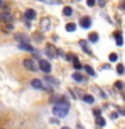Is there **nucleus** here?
Instances as JSON below:
<instances>
[{
  "label": "nucleus",
  "mask_w": 125,
  "mask_h": 129,
  "mask_svg": "<svg viewBox=\"0 0 125 129\" xmlns=\"http://www.w3.org/2000/svg\"><path fill=\"white\" fill-rule=\"evenodd\" d=\"M69 109H70V105H69V102L65 101V98H63V100H60L59 102H56L54 105L52 113H54L55 116H58V117H65V116H67Z\"/></svg>",
  "instance_id": "f257e3e1"
},
{
  "label": "nucleus",
  "mask_w": 125,
  "mask_h": 129,
  "mask_svg": "<svg viewBox=\"0 0 125 129\" xmlns=\"http://www.w3.org/2000/svg\"><path fill=\"white\" fill-rule=\"evenodd\" d=\"M46 54L48 58H56V55H58V50H56V47L54 44L48 43L46 44Z\"/></svg>",
  "instance_id": "f03ea898"
},
{
  "label": "nucleus",
  "mask_w": 125,
  "mask_h": 129,
  "mask_svg": "<svg viewBox=\"0 0 125 129\" xmlns=\"http://www.w3.org/2000/svg\"><path fill=\"white\" fill-rule=\"evenodd\" d=\"M23 66L26 67L27 70H31V71H36V70H38V66L35 64V62L32 59H28V58L23 60Z\"/></svg>",
  "instance_id": "7ed1b4c3"
},
{
  "label": "nucleus",
  "mask_w": 125,
  "mask_h": 129,
  "mask_svg": "<svg viewBox=\"0 0 125 129\" xmlns=\"http://www.w3.org/2000/svg\"><path fill=\"white\" fill-rule=\"evenodd\" d=\"M39 69H40L43 73H50V71H51V64H50V62H48V60L40 59V60H39Z\"/></svg>",
  "instance_id": "20e7f679"
},
{
  "label": "nucleus",
  "mask_w": 125,
  "mask_h": 129,
  "mask_svg": "<svg viewBox=\"0 0 125 129\" xmlns=\"http://www.w3.org/2000/svg\"><path fill=\"white\" fill-rule=\"evenodd\" d=\"M50 27H51V20L48 19V18L42 19V22H40V30L46 32V31L50 30Z\"/></svg>",
  "instance_id": "39448f33"
},
{
  "label": "nucleus",
  "mask_w": 125,
  "mask_h": 129,
  "mask_svg": "<svg viewBox=\"0 0 125 129\" xmlns=\"http://www.w3.org/2000/svg\"><path fill=\"white\" fill-rule=\"evenodd\" d=\"M12 20V15L10 14L8 11H4L0 14V22H4V23H10Z\"/></svg>",
  "instance_id": "423d86ee"
},
{
  "label": "nucleus",
  "mask_w": 125,
  "mask_h": 129,
  "mask_svg": "<svg viewBox=\"0 0 125 129\" xmlns=\"http://www.w3.org/2000/svg\"><path fill=\"white\" fill-rule=\"evenodd\" d=\"M90 26H91V19L89 18V16H83V18L81 19V27L89 28Z\"/></svg>",
  "instance_id": "0eeeda50"
},
{
  "label": "nucleus",
  "mask_w": 125,
  "mask_h": 129,
  "mask_svg": "<svg viewBox=\"0 0 125 129\" xmlns=\"http://www.w3.org/2000/svg\"><path fill=\"white\" fill-rule=\"evenodd\" d=\"M38 2H42L44 4H50V6H59V4H62V0H38Z\"/></svg>",
  "instance_id": "6e6552de"
},
{
  "label": "nucleus",
  "mask_w": 125,
  "mask_h": 129,
  "mask_svg": "<svg viewBox=\"0 0 125 129\" xmlns=\"http://www.w3.org/2000/svg\"><path fill=\"white\" fill-rule=\"evenodd\" d=\"M18 47L20 48V50H24V51H34V48H32V46H30L28 43H19Z\"/></svg>",
  "instance_id": "1a4fd4ad"
},
{
  "label": "nucleus",
  "mask_w": 125,
  "mask_h": 129,
  "mask_svg": "<svg viewBox=\"0 0 125 129\" xmlns=\"http://www.w3.org/2000/svg\"><path fill=\"white\" fill-rule=\"evenodd\" d=\"M24 15H26V18L30 19V20H32V19L36 18V12H35V10H31V8H30V10H27Z\"/></svg>",
  "instance_id": "9d476101"
},
{
  "label": "nucleus",
  "mask_w": 125,
  "mask_h": 129,
  "mask_svg": "<svg viewBox=\"0 0 125 129\" xmlns=\"http://www.w3.org/2000/svg\"><path fill=\"white\" fill-rule=\"evenodd\" d=\"M31 86L35 87V89H43V85H42V81L40 79H32L31 81Z\"/></svg>",
  "instance_id": "9b49d317"
},
{
  "label": "nucleus",
  "mask_w": 125,
  "mask_h": 129,
  "mask_svg": "<svg viewBox=\"0 0 125 129\" xmlns=\"http://www.w3.org/2000/svg\"><path fill=\"white\" fill-rule=\"evenodd\" d=\"M79 46L83 48V51L86 52V54H89V55H91V51L87 48V43H86V40H79Z\"/></svg>",
  "instance_id": "f8f14e48"
},
{
  "label": "nucleus",
  "mask_w": 125,
  "mask_h": 129,
  "mask_svg": "<svg viewBox=\"0 0 125 129\" xmlns=\"http://www.w3.org/2000/svg\"><path fill=\"white\" fill-rule=\"evenodd\" d=\"M44 79H46V81H47L48 83H51V85H59V81L56 79V78H54V77L46 75V77H44Z\"/></svg>",
  "instance_id": "ddd939ff"
},
{
  "label": "nucleus",
  "mask_w": 125,
  "mask_h": 129,
  "mask_svg": "<svg viewBox=\"0 0 125 129\" xmlns=\"http://www.w3.org/2000/svg\"><path fill=\"white\" fill-rule=\"evenodd\" d=\"M89 40H90L91 43L98 42V34H97V32H90V34H89Z\"/></svg>",
  "instance_id": "4468645a"
},
{
  "label": "nucleus",
  "mask_w": 125,
  "mask_h": 129,
  "mask_svg": "<svg viewBox=\"0 0 125 129\" xmlns=\"http://www.w3.org/2000/svg\"><path fill=\"white\" fill-rule=\"evenodd\" d=\"M114 36H116V43H117V46H122V42H124V40H122V36H121V34H120L118 31L114 34Z\"/></svg>",
  "instance_id": "2eb2a0df"
},
{
  "label": "nucleus",
  "mask_w": 125,
  "mask_h": 129,
  "mask_svg": "<svg viewBox=\"0 0 125 129\" xmlns=\"http://www.w3.org/2000/svg\"><path fill=\"white\" fill-rule=\"evenodd\" d=\"M96 122L97 125H100V126H105V124H106V121H105L104 117H101V116H97L96 117Z\"/></svg>",
  "instance_id": "dca6fc26"
},
{
  "label": "nucleus",
  "mask_w": 125,
  "mask_h": 129,
  "mask_svg": "<svg viewBox=\"0 0 125 129\" xmlns=\"http://www.w3.org/2000/svg\"><path fill=\"white\" fill-rule=\"evenodd\" d=\"M82 98H83L85 102H87V104H93V102H94V97L90 95V94H85Z\"/></svg>",
  "instance_id": "f3484780"
},
{
  "label": "nucleus",
  "mask_w": 125,
  "mask_h": 129,
  "mask_svg": "<svg viewBox=\"0 0 125 129\" xmlns=\"http://www.w3.org/2000/svg\"><path fill=\"white\" fill-rule=\"evenodd\" d=\"M71 77H73V79H74V81H77V82H82V81H83V77L79 73H74Z\"/></svg>",
  "instance_id": "a211bd4d"
},
{
  "label": "nucleus",
  "mask_w": 125,
  "mask_h": 129,
  "mask_svg": "<svg viewBox=\"0 0 125 129\" xmlns=\"http://www.w3.org/2000/svg\"><path fill=\"white\" fill-rule=\"evenodd\" d=\"M16 39L18 40H20V43H28V38L26 35H16Z\"/></svg>",
  "instance_id": "6ab92c4d"
},
{
  "label": "nucleus",
  "mask_w": 125,
  "mask_h": 129,
  "mask_svg": "<svg viewBox=\"0 0 125 129\" xmlns=\"http://www.w3.org/2000/svg\"><path fill=\"white\" fill-rule=\"evenodd\" d=\"M75 28H77V26H75L74 23H67V24H66V30H67L69 32L75 31Z\"/></svg>",
  "instance_id": "aec40b11"
},
{
  "label": "nucleus",
  "mask_w": 125,
  "mask_h": 129,
  "mask_svg": "<svg viewBox=\"0 0 125 129\" xmlns=\"http://www.w3.org/2000/svg\"><path fill=\"white\" fill-rule=\"evenodd\" d=\"M73 66H74L77 70H79V69H81V63H79V60H78L77 56H74V59H73Z\"/></svg>",
  "instance_id": "412c9836"
},
{
  "label": "nucleus",
  "mask_w": 125,
  "mask_h": 129,
  "mask_svg": "<svg viewBox=\"0 0 125 129\" xmlns=\"http://www.w3.org/2000/svg\"><path fill=\"white\" fill-rule=\"evenodd\" d=\"M71 14H73L71 7H65V8H63V15H65V16H70Z\"/></svg>",
  "instance_id": "4be33fe9"
},
{
  "label": "nucleus",
  "mask_w": 125,
  "mask_h": 129,
  "mask_svg": "<svg viewBox=\"0 0 125 129\" xmlns=\"http://www.w3.org/2000/svg\"><path fill=\"white\" fill-rule=\"evenodd\" d=\"M85 70H86V73H87V74L89 75H96V73H94V70H93V69L90 67V66H89V64H86V66H85Z\"/></svg>",
  "instance_id": "5701e85b"
},
{
  "label": "nucleus",
  "mask_w": 125,
  "mask_h": 129,
  "mask_svg": "<svg viewBox=\"0 0 125 129\" xmlns=\"http://www.w3.org/2000/svg\"><path fill=\"white\" fill-rule=\"evenodd\" d=\"M114 87L118 89V90H121V89L124 87V83L121 82V81H116V82H114Z\"/></svg>",
  "instance_id": "b1692460"
},
{
  "label": "nucleus",
  "mask_w": 125,
  "mask_h": 129,
  "mask_svg": "<svg viewBox=\"0 0 125 129\" xmlns=\"http://www.w3.org/2000/svg\"><path fill=\"white\" fill-rule=\"evenodd\" d=\"M117 73H118V74H124L125 73L124 64H117Z\"/></svg>",
  "instance_id": "393cba45"
},
{
  "label": "nucleus",
  "mask_w": 125,
  "mask_h": 129,
  "mask_svg": "<svg viewBox=\"0 0 125 129\" xmlns=\"http://www.w3.org/2000/svg\"><path fill=\"white\" fill-rule=\"evenodd\" d=\"M117 58H118V56H117V54H114V52L109 55V59H110L112 62H116V60H117Z\"/></svg>",
  "instance_id": "a878e982"
},
{
  "label": "nucleus",
  "mask_w": 125,
  "mask_h": 129,
  "mask_svg": "<svg viewBox=\"0 0 125 129\" xmlns=\"http://www.w3.org/2000/svg\"><path fill=\"white\" fill-rule=\"evenodd\" d=\"M86 4H87L89 7H93L96 4V0H86Z\"/></svg>",
  "instance_id": "bb28decb"
},
{
  "label": "nucleus",
  "mask_w": 125,
  "mask_h": 129,
  "mask_svg": "<svg viewBox=\"0 0 125 129\" xmlns=\"http://www.w3.org/2000/svg\"><path fill=\"white\" fill-rule=\"evenodd\" d=\"M93 113H94V116L97 117V116H100L101 114V109H94V110H93Z\"/></svg>",
  "instance_id": "cd10ccee"
},
{
  "label": "nucleus",
  "mask_w": 125,
  "mask_h": 129,
  "mask_svg": "<svg viewBox=\"0 0 125 129\" xmlns=\"http://www.w3.org/2000/svg\"><path fill=\"white\" fill-rule=\"evenodd\" d=\"M117 116H118V114H117L116 112H113V113H110V118H112V120H116V118H117Z\"/></svg>",
  "instance_id": "c85d7f7f"
},
{
  "label": "nucleus",
  "mask_w": 125,
  "mask_h": 129,
  "mask_svg": "<svg viewBox=\"0 0 125 129\" xmlns=\"http://www.w3.org/2000/svg\"><path fill=\"white\" fill-rule=\"evenodd\" d=\"M116 109H117V110H118V112H120L122 116H125V110H124V109H121L120 106H116Z\"/></svg>",
  "instance_id": "c756f323"
},
{
  "label": "nucleus",
  "mask_w": 125,
  "mask_h": 129,
  "mask_svg": "<svg viewBox=\"0 0 125 129\" xmlns=\"http://www.w3.org/2000/svg\"><path fill=\"white\" fill-rule=\"evenodd\" d=\"M105 2H106V0H98V3H100V6H101V7L105 6Z\"/></svg>",
  "instance_id": "7c9ffc66"
},
{
  "label": "nucleus",
  "mask_w": 125,
  "mask_h": 129,
  "mask_svg": "<svg viewBox=\"0 0 125 129\" xmlns=\"http://www.w3.org/2000/svg\"><path fill=\"white\" fill-rule=\"evenodd\" d=\"M121 8H122V10L125 11V0H124V2H122V3H121Z\"/></svg>",
  "instance_id": "2f4dec72"
},
{
  "label": "nucleus",
  "mask_w": 125,
  "mask_h": 129,
  "mask_svg": "<svg viewBox=\"0 0 125 129\" xmlns=\"http://www.w3.org/2000/svg\"><path fill=\"white\" fill-rule=\"evenodd\" d=\"M122 100L125 101V93H124V94H122Z\"/></svg>",
  "instance_id": "473e14b6"
},
{
  "label": "nucleus",
  "mask_w": 125,
  "mask_h": 129,
  "mask_svg": "<svg viewBox=\"0 0 125 129\" xmlns=\"http://www.w3.org/2000/svg\"><path fill=\"white\" fill-rule=\"evenodd\" d=\"M0 6H3V0H0Z\"/></svg>",
  "instance_id": "72a5a7b5"
},
{
  "label": "nucleus",
  "mask_w": 125,
  "mask_h": 129,
  "mask_svg": "<svg viewBox=\"0 0 125 129\" xmlns=\"http://www.w3.org/2000/svg\"><path fill=\"white\" fill-rule=\"evenodd\" d=\"M62 129H70V128H67V126H63Z\"/></svg>",
  "instance_id": "f704fd0d"
}]
</instances>
